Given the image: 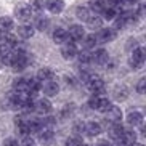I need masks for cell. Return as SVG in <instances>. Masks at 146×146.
Returning a JSON list of instances; mask_svg holds the SVG:
<instances>
[{
  "mask_svg": "<svg viewBox=\"0 0 146 146\" xmlns=\"http://www.w3.org/2000/svg\"><path fill=\"white\" fill-rule=\"evenodd\" d=\"M85 84L95 95H100L104 90V82H103V79L98 77V76H90V77L87 79Z\"/></svg>",
  "mask_w": 146,
  "mask_h": 146,
  "instance_id": "1",
  "label": "cell"
},
{
  "mask_svg": "<svg viewBox=\"0 0 146 146\" xmlns=\"http://www.w3.org/2000/svg\"><path fill=\"white\" fill-rule=\"evenodd\" d=\"M10 66H13L16 71H23L27 66V56L23 52H13V60Z\"/></svg>",
  "mask_w": 146,
  "mask_h": 146,
  "instance_id": "2",
  "label": "cell"
},
{
  "mask_svg": "<svg viewBox=\"0 0 146 146\" xmlns=\"http://www.w3.org/2000/svg\"><path fill=\"white\" fill-rule=\"evenodd\" d=\"M143 63H145V50L143 48H135L132 56H130V66L138 69L143 66Z\"/></svg>",
  "mask_w": 146,
  "mask_h": 146,
  "instance_id": "3",
  "label": "cell"
},
{
  "mask_svg": "<svg viewBox=\"0 0 146 146\" xmlns=\"http://www.w3.org/2000/svg\"><path fill=\"white\" fill-rule=\"evenodd\" d=\"M106 117H108L106 120L109 124H119L120 119H122V111H120L117 106H111L106 111Z\"/></svg>",
  "mask_w": 146,
  "mask_h": 146,
  "instance_id": "4",
  "label": "cell"
},
{
  "mask_svg": "<svg viewBox=\"0 0 146 146\" xmlns=\"http://www.w3.org/2000/svg\"><path fill=\"white\" fill-rule=\"evenodd\" d=\"M84 27L82 26H71L69 27V31H68V39H71L72 42H77V40H82L84 39Z\"/></svg>",
  "mask_w": 146,
  "mask_h": 146,
  "instance_id": "5",
  "label": "cell"
},
{
  "mask_svg": "<svg viewBox=\"0 0 146 146\" xmlns=\"http://www.w3.org/2000/svg\"><path fill=\"white\" fill-rule=\"evenodd\" d=\"M16 16L19 21H29L31 16H32V7H26V5H21L16 8Z\"/></svg>",
  "mask_w": 146,
  "mask_h": 146,
  "instance_id": "6",
  "label": "cell"
},
{
  "mask_svg": "<svg viewBox=\"0 0 146 146\" xmlns=\"http://www.w3.org/2000/svg\"><path fill=\"white\" fill-rule=\"evenodd\" d=\"M45 7H47V10L50 11V13H61L63 11V8H64V3H63V0H47L45 2Z\"/></svg>",
  "mask_w": 146,
  "mask_h": 146,
  "instance_id": "7",
  "label": "cell"
},
{
  "mask_svg": "<svg viewBox=\"0 0 146 146\" xmlns=\"http://www.w3.org/2000/svg\"><path fill=\"white\" fill-rule=\"evenodd\" d=\"M61 55L64 56L66 60H71V58H74L77 55V48H76L74 42H66L63 45V48H61Z\"/></svg>",
  "mask_w": 146,
  "mask_h": 146,
  "instance_id": "8",
  "label": "cell"
},
{
  "mask_svg": "<svg viewBox=\"0 0 146 146\" xmlns=\"http://www.w3.org/2000/svg\"><path fill=\"white\" fill-rule=\"evenodd\" d=\"M34 111L39 114H48L52 111V104L48 100H39L37 103H34Z\"/></svg>",
  "mask_w": 146,
  "mask_h": 146,
  "instance_id": "9",
  "label": "cell"
},
{
  "mask_svg": "<svg viewBox=\"0 0 146 146\" xmlns=\"http://www.w3.org/2000/svg\"><path fill=\"white\" fill-rule=\"evenodd\" d=\"M108 58H109L108 52L101 48V50H96L93 53V56H90V61H93L96 64H104V63H108Z\"/></svg>",
  "mask_w": 146,
  "mask_h": 146,
  "instance_id": "10",
  "label": "cell"
},
{
  "mask_svg": "<svg viewBox=\"0 0 146 146\" xmlns=\"http://www.w3.org/2000/svg\"><path fill=\"white\" fill-rule=\"evenodd\" d=\"M114 37H116V32L112 29H101L98 32V35H96V40H100V42H111V40H114Z\"/></svg>",
  "mask_w": 146,
  "mask_h": 146,
  "instance_id": "11",
  "label": "cell"
},
{
  "mask_svg": "<svg viewBox=\"0 0 146 146\" xmlns=\"http://www.w3.org/2000/svg\"><path fill=\"white\" fill-rule=\"evenodd\" d=\"M58 92H60V87H58V84H56V82L47 80L45 84H43V93L47 95V96H55Z\"/></svg>",
  "mask_w": 146,
  "mask_h": 146,
  "instance_id": "12",
  "label": "cell"
},
{
  "mask_svg": "<svg viewBox=\"0 0 146 146\" xmlns=\"http://www.w3.org/2000/svg\"><path fill=\"white\" fill-rule=\"evenodd\" d=\"M122 133H124V127L119 124H111V130H109V135H111L112 140H117L119 141L120 138H122Z\"/></svg>",
  "mask_w": 146,
  "mask_h": 146,
  "instance_id": "13",
  "label": "cell"
},
{
  "mask_svg": "<svg viewBox=\"0 0 146 146\" xmlns=\"http://www.w3.org/2000/svg\"><path fill=\"white\" fill-rule=\"evenodd\" d=\"M85 132H87V135H90V137H96V135L101 133V125H100L98 122H88V124L85 125Z\"/></svg>",
  "mask_w": 146,
  "mask_h": 146,
  "instance_id": "14",
  "label": "cell"
},
{
  "mask_svg": "<svg viewBox=\"0 0 146 146\" xmlns=\"http://www.w3.org/2000/svg\"><path fill=\"white\" fill-rule=\"evenodd\" d=\"M53 40H55L56 43H64V42H68V32H66L64 29L58 27V29L53 32Z\"/></svg>",
  "mask_w": 146,
  "mask_h": 146,
  "instance_id": "15",
  "label": "cell"
},
{
  "mask_svg": "<svg viewBox=\"0 0 146 146\" xmlns=\"http://www.w3.org/2000/svg\"><path fill=\"white\" fill-rule=\"evenodd\" d=\"M88 7H90L88 10H90L92 13H93V11H95V13H101L106 5H104V0H90Z\"/></svg>",
  "mask_w": 146,
  "mask_h": 146,
  "instance_id": "16",
  "label": "cell"
},
{
  "mask_svg": "<svg viewBox=\"0 0 146 146\" xmlns=\"http://www.w3.org/2000/svg\"><path fill=\"white\" fill-rule=\"evenodd\" d=\"M127 122H129L130 125H140V124L143 122V116H141V112H138V111L130 112L129 116H127Z\"/></svg>",
  "mask_w": 146,
  "mask_h": 146,
  "instance_id": "17",
  "label": "cell"
},
{
  "mask_svg": "<svg viewBox=\"0 0 146 146\" xmlns=\"http://www.w3.org/2000/svg\"><path fill=\"white\" fill-rule=\"evenodd\" d=\"M18 35H19L21 39H29V37L34 35V29L31 26H27V24H24V26L18 27Z\"/></svg>",
  "mask_w": 146,
  "mask_h": 146,
  "instance_id": "18",
  "label": "cell"
},
{
  "mask_svg": "<svg viewBox=\"0 0 146 146\" xmlns=\"http://www.w3.org/2000/svg\"><path fill=\"white\" fill-rule=\"evenodd\" d=\"M111 106H112V104L109 103V100H108V98H104V96H98V103H96V109H98V111L106 112Z\"/></svg>",
  "mask_w": 146,
  "mask_h": 146,
  "instance_id": "19",
  "label": "cell"
},
{
  "mask_svg": "<svg viewBox=\"0 0 146 146\" xmlns=\"http://www.w3.org/2000/svg\"><path fill=\"white\" fill-rule=\"evenodd\" d=\"M11 27H13V21H11V18H8V16L0 18V31H2V32H8Z\"/></svg>",
  "mask_w": 146,
  "mask_h": 146,
  "instance_id": "20",
  "label": "cell"
},
{
  "mask_svg": "<svg viewBox=\"0 0 146 146\" xmlns=\"http://www.w3.org/2000/svg\"><path fill=\"white\" fill-rule=\"evenodd\" d=\"M53 79V72L50 69H40L39 74H37V80L40 82H47V80H52Z\"/></svg>",
  "mask_w": 146,
  "mask_h": 146,
  "instance_id": "21",
  "label": "cell"
},
{
  "mask_svg": "<svg viewBox=\"0 0 146 146\" xmlns=\"http://www.w3.org/2000/svg\"><path fill=\"white\" fill-rule=\"evenodd\" d=\"M77 18L79 19H84V21H88L92 18V11L85 7H79L77 8Z\"/></svg>",
  "mask_w": 146,
  "mask_h": 146,
  "instance_id": "22",
  "label": "cell"
},
{
  "mask_svg": "<svg viewBox=\"0 0 146 146\" xmlns=\"http://www.w3.org/2000/svg\"><path fill=\"white\" fill-rule=\"evenodd\" d=\"M15 87V90L16 92H26L27 90V80L26 79H16L13 84Z\"/></svg>",
  "mask_w": 146,
  "mask_h": 146,
  "instance_id": "23",
  "label": "cell"
},
{
  "mask_svg": "<svg viewBox=\"0 0 146 146\" xmlns=\"http://www.w3.org/2000/svg\"><path fill=\"white\" fill-rule=\"evenodd\" d=\"M104 19H114L116 18V8H111V7H104V10L101 11Z\"/></svg>",
  "mask_w": 146,
  "mask_h": 146,
  "instance_id": "24",
  "label": "cell"
},
{
  "mask_svg": "<svg viewBox=\"0 0 146 146\" xmlns=\"http://www.w3.org/2000/svg\"><path fill=\"white\" fill-rule=\"evenodd\" d=\"M96 42H98V40H96L95 35H88V37L84 39V48H85V50H90V48L95 47V43H96Z\"/></svg>",
  "mask_w": 146,
  "mask_h": 146,
  "instance_id": "25",
  "label": "cell"
},
{
  "mask_svg": "<svg viewBox=\"0 0 146 146\" xmlns=\"http://www.w3.org/2000/svg\"><path fill=\"white\" fill-rule=\"evenodd\" d=\"M16 129H18V133H19V135H21L23 138H24V137H27V135H31L29 127H27V122H23V124L16 125Z\"/></svg>",
  "mask_w": 146,
  "mask_h": 146,
  "instance_id": "26",
  "label": "cell"
},
{
  "mask_svg": "<svg viewBox=\"0 0 146 146\" xmlns=\"http://www.w3.org/2000/svg\"><path fill=\"white\" fill-rule=\"evenodd\" d=\"M47 26H48V19L45 16H39L37 19H35V27H37V29L43 31Z\"/></svg>",
  "mask_w": 146,
  "mask_h": 146,
  "instance_id": "27",
  "label": "cell"
},
{
  "mask_svg": "<svg viewBox=\"0 0 146 146\" xmlns=\"http://www.w3.org/2000/svg\"><path fill=\"white\" fill-rule=\"evenodd\" d=\"M72 130H74L76 135H82V132H85V124H82V122H76Z\"/></svg>",
  "mask_w": 146,
  "mask_h": 146,
  "instance_id": "28",
  "label": "cell"
},
{
  "mask_svg": "<svg viewBox=\"0 0 146 146\" xmlns=\"http://www.w3.org/2000/svg\"><path fill=\"white\" fill-rule=\"evenodd\" d=\"M84 143H82V140L79 137H76V138H71V140H68L66 141V146H82Z\"/></svg>",
  "mask_w": 146,
  "mask_h": 146,
  "instance_id": "29",
  "label": "cell"
},
{
  "mask_svg": "<svg viewBox=\"0 0 146 146\" xmlns=\"http://www.w3.org/2000/svg\"><path fill=\"white\" fill-rule=\"evenodd\" d=\"M104 5L111 7V8H117V7L122 5V0H104Z\"/></svg>",
  "mask_w": 146,
  "mask_h": 146,
  "instance_id": "30",
  "label": "cell"
},
{
  "mask_svg": "<svg viewBox=\"0 0 146 146\" xmlns=\"http://www.w3.org/2000/svg\"><path fill=\"white\" fill-rule=\"evenodd\" d=\"M145 90H146V79H140V82H138V85H137V92L143 95Z\"/></svg>",
  "mask_w": 146,
  "mask_h": 146,
  "instance_id": "31",
  "label": "cell"
},
{
  "mask_svg": "<svg viewBox=\"0 0 146 146\" xmlns=\"http://www.w3.org/2000/svg\"><path fill=\"white\" fill-rule=\"evenodd\" d=\"M72 111H74V104H68V106L63 109L61 116H63V117H68V116H71V114H72Z\"/></svg>",
  "mask_w": 146,
  "mask_h": 146,
  "instance_id": "32",
  "label": "cell"
},
{
  "mask_svg": "<svg viewBox=\"0 0 146 146\" xmlns=\"http://www.w3.org/2000/svg\"><path fill=\"white\" fill-rule=\"evenodd\" d=\"M21 146H35V143H34V140L27 135V137H24L23 138V141H21Z\"/></svg>",
  "mask_w": 146,
  "mask_h": 146,
  "instance_id": "33",
  "label": "cell"
},
{
  "mask_svg": "<svg viewBox=\"0 0 146 146\" xmlns=\"http://www.w3.org/2000/svg\"><path fill=\"white\" fill-rule=\"evenodd\" d=\"M3 146H18V141L15 138H7L3 141Z\"/></svg>",
  "mask_w": 146,
  "mask_h": 146,
  "instance_id": "34",
  "label": "cell"
},
{
  "mask_svg": "<svg viewBox=\"0 0 146 146\" xmlns=\"http://www.w3.org/2000/svg\"><path fill=\"white\" fill-rule=\"evenodd\" d=\"M79 61H80V63H88V61H90V56L87 55V53H80V55H79Z\"/></svg>",
  "mask_w": 146,
  "mask_h": 146,
  "instance_id": "35",
  "label": "cell"
},
{
  "mask_svg": "<svg viewBox=\"0 0 146 146\" xmlns=\"http://www.w3.org/2000/svg\"><path fill=\"white\" fill-rule=\"evenodd\" d=\"M88 23H90V26H92V27H100V24H101V19L95 18V21H93V19L90 18V19H88Z\"/></svg>",
  "mask_w": 146,
  "mask_h": 146,
  "instance_id": "36",
  "label": "cell"
},
{
  "mask_svg": "<svg viewBox=\"0 0 146 146\" xmlns=\"http://www.w3.org/2000/svg\"><path fill=\"white\" fill-rule=\"evenodd\" d=\"M137 0H122V3H127V5H133Z\"/></svg>",
  "mask_w": 146,
  "mask_h": 146,
  "instance_id": "37",
  "label": "cell"
},
{
  "mask_svg": "<svg viewBox=\"0 0 146 146\" xmlns=\"http://www.w3.org/2000/svg\"><path fill=\"white\" fill-rule=\"evenodd\" d=\"M129 146H143V145H140V143L135 141V143H132V145H129Z\"/></svg>",
  "mask_w": 146,
  "mask_h": 146,
  "instance_id": "38",
  "label": "cell"
},
{
  "mask_svg": "<svg viewBox=\"0 0 146 146\" xmlns=\"http://www.w3.org/2000/svg\"><path fill=\"white\" fill-rule=\"evenodd\" d=\"M0 55H2V45H0Z\"/></svg>",
  "mask_w": 146,
  "mask_h": 146,
  "instance_id": "39",
  "label": "cell"
},
{
  "mask_svg": "<svg viewBox=\"0 0 146 146\" xmlns=\"http://www.w3.org/2000/svg\"><path fill=\"white\" fill-rule=\"evenodd\" d=\"M0 37H2V31H0Z\"/></svg>",
  "mask_w": 146,
  "mask_h": 146,
  "instance_id": "40",
  "label": "cell"
},
{
  "mask_svg": "<svg viewBox=\"0 0 146 146\" xmlns=\"http://www.w3.org/2000/svg\"><path fill=\"white\" fill-rule=\"evenodd\" d=\"M82 146H87V145H82Z\"/></svg>",
  "mask_w": 146,
  "mask_h": 146,
  "instance_id": "41",
  "label": "cell"
},
{
  "mask_svg": "<svg viewBox=\"0 0 146 146\" xmlns=\"http://www.w3.org/2000/svg\"><path fill=\"white\" fill-rule=\"evenodd\" d=\"M122 146H125V145H122Z\"/></svg>",
  "mask_w": 146,
  "mask_h": 146,
  "instance_id": "42",
  "label": "cell"
}]
</instances>
